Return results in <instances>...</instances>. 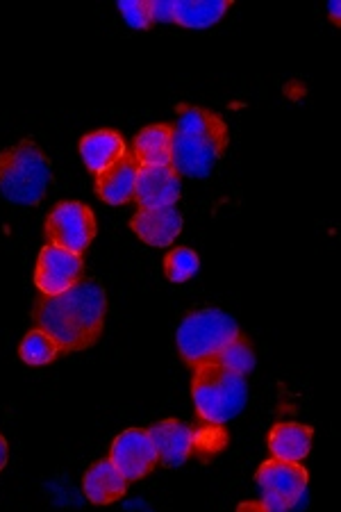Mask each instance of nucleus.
I'll return each instance as SVG.
<instances>
[{
	"instance_id": "obj_1",
	"label": "nucleus",
	"mask_w": 341,
	"mask_h": 512,
	"mask_svg": "<svg viewBox=\"0 0 341 512\" xmlns=\"http://www.w3.org/2000/svg\"><path fill=\"white\" fill-rule=\"evenodd\" d=\"M107 315L105 287L96 278H80L62 294H41L35 303L37 328L60 344L62 353L91 349L101 340Z\"/></svg>"
},
{
	"instance_id": "obj_2",
	"label": "nucleus",
	"mask_w": 341,
	"mask_h": 512,
	"mask_svg": "<svg viewBox=\"0 0 341 512\" xmlns=\"http://www.w3.org/2000/svg\"><path fill=\"white\" fill-rule=\"evenodd\" d=\"M180 117L171 126V164L178 176L207 178L230 144L226 121L212 110L180 105Z\"/></svg>"
},
{
	"instance_id": "obj_3",
	"label": "nucleus",
	"mask_w": 341,
	"mask_h": 512,
	"mask_svg": "<svg viewBox=\"0 0 341 512\" xmlns=\"http://www.w3.org/2000/svg\"><path fill=\"white\" fill-rule=\"evenodd\" d=\"M191 396H194L196 412L203 421L214 426H223L241 415L248 403L246 376H239L216 360L201 362L194 367L191 381Z\"/></svg>"
},
{
	"instance_id": "obj_4",
	"label": "nucleus",
	"mask_w": 341,
	"mask_h": 512,
	"mask_svg": "<svg viewBox=\"0 0 341 512\" xmlns=\"http://www.w3.org/2000/svg\"><path fill=\"white\" fill-rule=\"evenodd\" d=\"M51 183V160L32 139H23L0 153V194L10 203L26 208L39 205Z\"/></svg>"
},
{
	"instance_id": "obj_5",
	"label": "nucleus",
	"mask_w": 341,
	"mask_h": 512,
	"mask_svg": "<svg viewBox=\"0 0 341 512\" xmlns=\"http://www.w3.org/2000/svg\"><path fill=\"white\" fill-rule=\"evenodd\" d=\"M239 335L237 321L219 308H201L189 312L178 328L176 342L182 360L189 367L214 360L223 346Z\"/></svg>"
},
{
	"instance_id": "obj_6",
	"label": "nucleus",
	"mask_w": 341,
	"mask_h": 512,
	"mask_svg": "<svg viewBox=\"0 0 341 512\" xmlns=\"http://www.w3.org/2000/svg\"><path fill=\"white\" fill-rule=\"evenodd\" d=\"M44 230L48 244L82 255L96 237V217L85 203L62 201L48 214Z\"/></svg>"
},
{
	"instance_id": "obj_7",
	"label": "nucleus",
	"mask_w": 341,
	"mask_h": 512,
	"mask_svg": "<svg viewBox=\"0 0 341 512\" xmlns=\"http://www.w3.org/2000/svg\"><path fill=\"white\" fill-rule=\"evenodd\" d=\"M307 469L298 465V462L287 460H266L264 465L257 469V485L262 490V508L264 510H287L296 506L305 494Z\"/></svg>"
},
{
	"instance_id": "obj_8",
	"label": "nucleus",
	"mask_w": 341,
	"mask_h": 512,
	"mask_svg": "<svg viewBox=\"0 0 341 512\" xmlns=\"http://www.w3.org/2000/svg\"><path fill=\"white\" fill-rule=\"evenodd\" d=\"M85 274L82 255L60 249L55 244H46L37 258L35 285L41 294H62L64 289L76 285Z\"/></svg>"
},
{
	"instance_id": "obj_9",
	"label": "nucleus",
	"mask_w": 341,
	"mask_h": 512,
	"mask_svg": "<svg viewBox=\"0 0 341 512\" xmlns=\"http://www.w3.org/2000/svg\"><path fill=\"white\" fill-rule=\"evenodd\" d=\"M116 469L130 481H141L157 467V449L148 431L141 428H128L112 444L110 453Z\"/></svg>"
},
{
	"instance_id": "obj_10",
	"label": "nucleus",
	"mask_w": 341,
	"mask_h": 512,
	"mask_svg": "<svg viewBox=\"0 0 341 512\" xmlns=\"http://www.w3.org/2000/svg\"><path fill=\"white\" fill-rule=\"evenodd\" d=\"M182 192L180 176L169 164L166 167H153V164H139L135 201L141 210L164 208L176 205Z\"/></svg>"
},
{
	"instance_id": "obj_11",
	"label": "nucleus",
	"mask_w": 341,
	"mask_h": 512,
	"mask_svg": "<svg viewBox=\"0 0 341 512\" xmlns=\"http://www.w3.org/2000/svg\"><path fill=\"white\" fill-rule=\"evenodd\" d=\"M148 435H151L157 449V458L169 469L185 465L196 444L194 431L187 424H182L180 419L157 421V424L148 428Z\"/></svg>"
},
{
	"instance_id": "obj_12",
	"label": "nucleus",
	"mask_w": 341,
	"mask_h": 512,
	"mask_svg": "<svg viewBox=\"0 0 341 512\" xmlns=\"http://www.w3.org/2000/svg\"><path fill=\"white\" fill-rule=\"evenodd\" d=\"M130 228L141 242L164 249V246L176 242V237L182 233V214L176 205H164V208L153 210L139 208L130 221Z\"/></svg>"
},
{
	"instance_id": "obj_13",
	"label": "nucleus",
	"mask_w": 341,
	"mask_h": 512,
	"mask_svg": "<svg viewBox=\"0 0 341 512\" xmlns=\"http://www.w3.org/2000/svg\"><path fill=\"white\" fill-rule=\"evenodd\" d=\"M139 162L135 155L126 153L121 160H116L112 167H107L96 176V194L110 205H123L135 201Z\"/></svg>"
},
{
	"instance_id": "obj_14",
	"label": "nucleus",
	"mask_w": 341,
	"mask_h": 512,
	"mask_svg": "<svg viewBox=\"0 0 341 512\" xmlns=\"http://www.w3.org/2000/svg\"><path fill=\"white\" fill-rule=\"evenodd\" d=\"M126 153L128 146L123 142V137L110 128L89 132V135L82 137L80 142V158L94 176H98V173L105 171L107 167H112V164L116 160H121Z\"/></svg>"
},
{
	"instance_id": "obj_15",
	"label": "nucleus",
	"mask_w": 341,
	"mask_h": 512,
	"mask_svg": "<svg viewBox=\"0 0 341 512\" xmlns=\"http://www.w3.org/2000/svg\"><path fill=\"white\" fill-rule=\"evenodd\" d=\"M85 497L96 503V506H107L126 497L128 492V478L123 476L112 458L98 460L96 465H91L85 474Z\"/></svg>"
},
{
	"instance_id": "obj_16",
	"label": "nucleus",
	"mask_w": 341,
	"mask_h": 512,
	"mask_svg": "<svg viewBox=\"0 0 341 512\" xmlns=\"http://www.w3.org/2000/svg\"><path fill=\"white\" fill-rule=\"evenodd\" d=\"M314 431L310 426L296 424V421H282L269 433V451L273 458L287 462H301L312 449Z\"/></svg>"
},
{
	"instance_id": "obj_17",
	"label": "nucleus",
	"mask_w": 341,
	"mask_h": 512,
	"mask_svg": "<svg viewBox=\"0 0 341 512\" xmlns=\"http://www.w3.org/2000/svg\"><path fill=\"white\" fill-rule=\"evenodd\" d=\"M132 155L139 164H153V167L171 164V126L155 123L139 130L132 139Z\"/></svg>"
},
{
	"instance_id": "obj_18",
	"label": "nucleus",
	"mask_w": 341,
	"mask_h": 512,
	"mask_svg": "<svg viewBox=\"0 0 341 512\" xmlns=\"http://www.w3.org/2000/svg\"><path fill=\"white\" fill-rule=\"evenodd\" d=\"M230 3L232 0H176L173 23L191 30L210 28L226 16Z\"/></svg>"
},
{
	"instance_id": "obj_19",
	"label": "nucleus",
	"mask_w": 341,
	"mask_h": 512,
	"mask_svg": "<svg viewBox=\"0 0 341 512\" xmlns=\"http://www.w3.org/2000/svg\"><path fill=\"white\" fill-rule=\"evenodd\" d=\"M19 355L21 360L30 367H44V365H51V362H55L64 353L60 349V344H57L51 335L44 333L41 328H35L23 337Z\"/></svg>"
},
{
	"instance_id": "obj_20",
	"label": "nucleus",
	"mask_w": 341,
	"mask_h": 512,
	"mask_svg": "<svg viewBox=\"0 0 341 512\" xmlns=\"http://www.w3.org/2000/svg\"><path fill=\"white\" fill-rule=\"evenodd\" d=\"M216 362L223 367H228L230 371H235L239 376H248L257 365V358H255V349L248 337L244 335H237L235 340H230L223 349L216 353Z\"/></svg>"
},
{
	"instance_id": "obj_21",
	"label": "nucleus",
	"mask_w": 341,
	"mask_h": 512,
	"mask_svg": "<svg viewBox=\"0 0 341 512\" xmlns=\"http://www.w3.org/2000/svg\"><path fill=\"white\" fill-rule=\"evenodd\" d=\"M201 269V258H198L196 251L191 249H173L164 258V274L171 283H187V280L194 278Z\"/></svg>"
},
{
	"instance_id": "obj_22",
	"label": "nucleus",
	"mask_w": 341,
	"mask_h": 512,
	"mask_svg": "<svg viewBox=\"0 0 341 512\" xmlns=\"http://www.w3.org/2000/svg\"><path fill=\"white\" fill-rule=\"evenodd\" d=\"M119 10L123 19L130 28L135 30H148L153 26L151 19V7H148V0H121Z\"/></svg>"
},
{
	"instance_id": "obj_23",
	"label": "nucleus",
	"mask_w": 341,
	"mask_h": 512,
	"mask_svg": "<svg viewBox=\"0 0 341 512\" xmlns=\"http://www.w3.org/2000/svg\"><path fill=\"white\" fill-rule=\"evenodd\" d=\"M173 3L176 0H148L153 23H173Z\"/></svg>"
},
{
	"instance_id": "obj_24",
	"label": "nucleus",
	"mask_w": 341,
	"mask_h": 512,
	"mask_svg": "<svg viewBox=\"0 0 341 512\" xmlns=\"http://www.w3.org/2000/svg\"><path fill=\"white\" fill-rule=\"evenodd\" d=\"M5 465H7V442L5 437L0 435V472H3Z\"/></svg>"
},
{
	"instance_id": "obj_25",
	"label": "nucleus",
	"mask_w": 341,
	"mask_h": 512,
	"mask_svg": "<svg viewBox=\"0 0 341 512\" xmlns=\"http://www.w3.org/2000/svg\"><path fill=\"white\" fill-rule=\"evenodd\" d=\"M328 12L332 16V21H335V26H339V0H330Z\"/></svg>"
}]
</instances>
